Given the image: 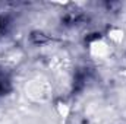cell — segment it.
<instances>
[{
	"label": "cell",
	"mask_w": 126,
	"mask_h": 124,
	"mask_svg": "<svg viewBox=\"0 0 126 124\" xmlns=\"http://www.w3.org/2000/svg\"><path fill=\"white\" fill-rule=\"evenodd\" d=\"M7 88H9V82H7V79H6L3 74H0V95L6 92Z\"/></svg>",
	"instance_id": "cell-1"
}]
</instances>
